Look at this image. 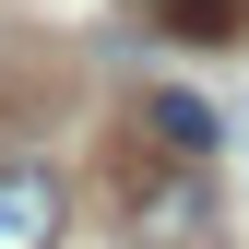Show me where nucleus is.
I'll use <instances>...</instances> for the list:
<instances>
[{"label": "nucleus", "mask_w": 249, "mask_h": 249, "mask_svg": "<svg viewBox=\"0 0 249 249\" xmlns=\"http://www.w3.org/2000/svg\"><path fill=\"white\" fill-rule=\"evenodd\" d=\"M59 226H71L59 166H0V249H59Z\"/></svg>", "instance_id": "1"}, {"label": "nucleus", "mask_w": 249, "mask_h": 249, "mask_svg": "<svg viewBox=\"0 0 249 249\" xmlns=\"http://www.w3.org/2000/svg\"><path fill=\"white\" fill-rule=\"evenodd\" d=\"M142 131L166 142V154H190V166H213V142H226V131H213V107L178 95V83H154V95H142Z\"/></svg>", "instance_id": "2"}, {"label": "nucleus", "mask_w": 249, "mask_h": 249, "mask_svg": "<svg viewBox=\"0 0 249 249\" xmlns=\"http://www.w3.org/2000/svg\"><path fill=\"white\" fill-rule=\"evenodd\" d=\"M166 36H190V48H237L249 36V0H142Z\"/></svg>", "instance_id": "3"}]
</instances>
